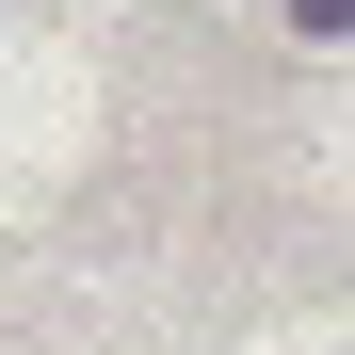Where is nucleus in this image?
<instances>
[{
	"instance_id": "nucleus-1",
	"label": "nucleus",
	"mask_w": 355,
	"mask_h": 355,
	"mask_svg": "<svg viewBox=\"0 0 355 355\" xmlns=\"http://www.w3.org/2000/svg\"><path fill=\"white\" fill-rule=\"evenodd\" d=\"M291 33H355V0H291Z\"/></svg>"
}]
</instances>
